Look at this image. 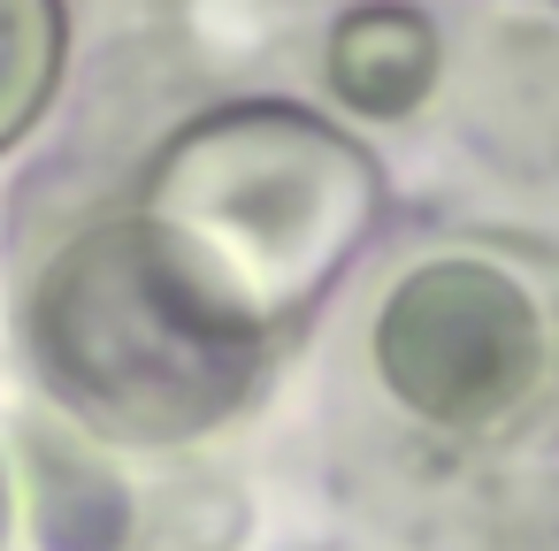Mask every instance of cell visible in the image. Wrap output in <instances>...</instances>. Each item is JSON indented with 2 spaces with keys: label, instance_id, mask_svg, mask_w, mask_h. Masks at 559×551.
Segmentation results:
<instances>
[{
  "label": "cell",
  "instance_id": "cell-1",
  "mask_svg": "<svg viewBox=\"0 0 559 551\" xmlns=\"http://www.w3.org/2000/svg\"><path fill=\"white\" fill-rule=\"evenodd\" d=\"M32 352L85 429L185 444L253 398L269 330L162 215L131 207L55 253L32 291Z\"/></svg>",
  "mask_w": 559,
  "mask_h": 551
},
{
  "label": "cell",
  "instance_id": "cell-3",
  "mask_svg": "<svg viewBox=\"0 0 559 551\" xmlns=\"http://www.w3.org/2000/svg\"><path fill=\"white\" fill-rule=\"evenodd\" d=\"M376 368L399 406L444 429H490L544 375V322L490 261H421L376 322Z\"/></svg>",
  "mask_w": 559,
  "mask_h": 551
},
{
  "label": "cell",
  "instance_id": "cell-6",
  "mask_svg": "<svg viewBox=\"0 0 559 551\" xmlns=\"http://www.w3.org/2000/svg\"><path fill=\"white\" fill-rule=\"evenodd\" d=\"M0 536H9V475H0Z\"/></svg>",
  "mask_w": 559,
  "mask_h": 551
},
{
  "label": "cell",
  "instance_id": "cell-5",
  "mask_svg": "<svg viewBox=\"0 0 559 551\" xmlns=\"http://www.w3.org/2000/svg\"><path fill=\"white\" fill-rule=\"evenodd\" d=\"M62 62H70V9L62 0H0V154L47 116Z\"/></svg>",
  "mask_w": 559,
  "mask_h": 551
},
{
  "label": "cell",
  "instance_id": "cell-2",
  "mask_svg": "<svg viewBox=\"0 0 559 551\" xmlns=\"http://www.w3.org/2000/svg\"><path fill=\"white\" fill-rule=\"evenodd\" d=\"M139 207L162 215L261 330H276L368 245L383 177L345 131L299 108H223L162 146Z\"/></svg>",
  "mask_w": 559,
  "mask_h": 551
},
{
  "label": "cell",
  "instance_id": "cell-4",
  "mask_svg": "<svg viewBox=\"0 0 559 551\" xmlns=\"http://www.w3.org/2000/svg\"><path fill=\"white\" fill-rule=\"evenodd\" d=\"M330 93L368 116V123H399L429 100L437 85V32L421 9H406V0H368V9L337 16L330 24Z\"/></svg>",
  "mask_w": 559,
  "mask_h": 551
}]
</instances>
